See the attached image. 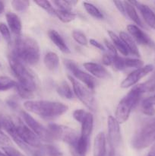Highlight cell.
<instances>
[{"instance_id":"25","label":"cell","mask_w":155,"mask_h":156,"mask_svg":"<svg viewBox=\"0 0 155 156\" xmlns=\"http://www.w3.org/2000/svg\"><path fill=\"white\" fill-rule=\"evenodd\" d=\"M56 91L62 98L65 99H72L74 97V92L71 90L70 85L66 82H62L59 84L56 88Z\"/></svg>"},{"instance_id":"13","label":"cell","mask_w":155,"mask_h":156,"mask_svg":"<svg viewBox=\"0 0 155 156\" xmlns=\"http://www.w3.org/2000/svg\"><path fill=\"white\" fill-rule=\"evenodd\" d=\"M127 30L129 31V34L137 44L144 46H150L153 44L150 38L137 25L129 24L127 26Z\"/></svg>"},{"instance_id":"29","label":"cell","mask_w":155,"mask_h":156,"mask_svg":"<svg viewBox=\"0 0 155 156\" xmlns=\"http://www.w3.org/2000/svg\"><path fill=\"white\" fill-rule=\"evenodd\" d=\"M83 6L86 12L94 18H97V19H102L103 18V13L94 5L84 2H83Z\"/></svg>"},{"instance_id":"7","label":"cell","mask_w":155,"mask_h":156,"mask_svg":"<svg viewBox=\"0 0 155 156\" xmlns=\"http://www.w3.org/2000/svg\"><path fill=\"white\" fill-rule=\"evenodd\" d=\"M155 141V120L144 126L132 140V147L135 149H144Z\"/></svg>"},{"instance_id":"14","label":"cell","mask_w":155,"mask_h":156,"mask_svg":"<svg viewBox=\"0 0 155 156\" xmlns=\"http://www.w3.org/2000/svg\"><path fill=\"white\" fill-rule=\"evenodd\" d=\"M85 69L95 78L98 79H107L109 77V73L103 66L96 62H88L84 63Z\"/></svg>"},{"instance_id":"27","label":"cell","mask_w":155,"mask_h":156,"mask_svg":"<svg viewBox=\"0 0 155 156\" xmlns=\"http://www.w3.org/2000/svg\"><path fill=\"white\" fill-rule=\"evenodd\" d=\"M43 155L44 156H65L56 146L47 144L41 147Z\"/></svg>"},{"instance_id":"46","label":"cell","mask_w":155,"mask_h":156,"mask_svg":"<svg viewBox=\"0 0 155 156\" xmlns=\"http://www.w3.org/2000/svg\"><path fill=\"white\" fill-rule=\"evenodd\" d=\"M146 99H147V101L150 102L151 105H153V106H154L155 105V94L153 96H152V97H150V98H146Z\"/></svg>"},{"instance_id":"28","label":"cell","mask_w":155,"mask_h":156,"mask_svg":"<svg viewBox=\"0 0 155 156\" xmlns=\"http://www.w3.org/2000/svg\"><path fill=\"white\" fill-rule=\"evenodd\" d=\"M17 82L7 76H0V91H5L15 88Z\"/></svg>"},{"instance_id":"33","label":"cell","mask_w":155,"mask_h":156,"mask_svg":"<svg viewBox=\"0 0 155 156\" xmlns=\"http://www.w3.org/2000/svg\"><path fill=\"white\" fill-rule=\"evenodd\" d=\"M78 1H54L53 3L58 7V9H62V10H68L71 11V9L78 4Z\"/></svg>"},{"instance_id":"21","label":"cell","mask_w":155,"mask_h":156,"mask_svg":"<svg viewBox=\"0 0 155 156\" xmlns=\"http://www.w3.org/2000/svg\"><path fill=\"white\" fill-rule=\"evenodd\" d=\"M88 146H89V140L79 137L77 144L75 146L70 147V151L72 156H86L88 152Z\"/></svg>"},{"instance_id":"30","label":"cell","mask_w":155,"mask_h":156,"mask_svg":"<svg viewBox=\"0 0 155 156\" xmlns=\"http://www.w3.org/2000/svg\"><path fill=\"white\" fill-rule=\"evenodd\" d=\"M125 70L127 69H139L144 66V62L139 59H133V58H124Z\"/></svg>"},{"instance_id":"20","label":"cell","mask_w":155,"mask_h":156,"mask_svg":"<svg viewBox=\"0 0 155 156\" xmlns=\"http://www.w3.org/2000/svg\"><path fill=\"white\" fill-rule=\"evenodd\" d=\"M49 37L52 41V42L59 49L60 51L64 53H69L70 50L67 46L66 43L64 41L63 38L62 37L60 34L56 31V30H50L48 32Z\"/></svg>"},{"instance_id":"50","label":"cell","mask_w":155,"mask_h":156,"mask_svg":"<svg viewBox=\"0 0 155 156\" xmlns=\"http://www.w3.org/2000/svg\"><path fill=\"white\" fill-rule=\"evenodd\" d=\"M147 156H155V155H152V154H150V153H149V155H147Z\"/></svg>"},{"instance_id":"4","label":"cell","mask_w":155,"mask_h":156,"mask_svg":"<svg viewBox=\"0 0 155 156\" xmlns=\"http://www.w3.org/2000/svg\"><path fill=\"white\" fill-rule=\"evenodd\" d=\"M9 62L11 69L13 72L15 77L18 79V83L29 91L33 92L36 90V85L34 76L32 74L31 72L22 62L12 54L9 56Z\"/></svg>"},{"instance_id":"41","label":"cell","mask_w":155,"mask_h":156,"mask_svg":"<svg viewBox=\"0 0 155 156\" xmlns=\"http://www.w3.org/2000/svg\"><path fill=\"white\" fill-rule=\"evenodd\" d=\"M2 150L3 152L5 153L7 156H24L21 152L11 146L2 147Z\"/></svg>"},{"instance_id":"36","label":"cell","mask_w":155,"mask_h":156,"mask_svg":"<svg viewBox=\"0 0 155 156\" xmlns=\"http://www.w3.org/2000/svg\"><path fill=\"white\" fill-rule=\"evenodd\" d=\"M34 2L38 6L42 8L43 10H45L48 14L52 15H56V9L52 6L51 3L49 1H35Z\"/></svg>"},{"instance_id":"43","label":"cell","mask_w":155,"mask_h":156,"mask_svg":"<svg viewBox=\"0 0 155 156\" xmlns=\"http://www.w3.org/2000/svg\"><path fill=\"white\" fill-rule=\"evenodd\" d=\"M113 3L115 4V7L117 8V9H118V10L121 12L122 15H123L124 16H126L124 2H121V1H114Z\"/></svg>"},{"instance_id":"16","label":"cell","mask_w":155,"mask_h":156,"mask_svg":"<svg viewBox=\"0 0 155 156\" xmlns=\"http://www.w3.org/2000/svg\"><path fill=\"white\" fill-rule=\"evenodd\" d=\"M5 18L9 30L16 36V37L21 36L22 23L19 17L13 12H8L5 15Z\"/></svg>"},{"instance_id":"11","label":"cell","mask_w":155,"mask_h":156,"mask_svg":"<svg viewBox=\"0 0 155 156\" xmlns=\"http://www.w3.org/2000/svg\"><path fill=\"white\" fill-rule=\"evenodd\" d=\"M153 68L154 67L152 64H148V65L144 66L141 68L134 70L122 82L120 86L122 88H128L129 87L133 86L135 84L138 83L141 79L151 73L153 70Z\"/></svg>"},{"instance_id":"26","label":"cell","mask_w":155,"mask_h":156,"mask_svg":"<svg viewBox=\"0 0 155 156\" xmlns=\"http://www.w3.org/2000/svg\"><path fill=\"white\" fill-rule=\"evenodd\" d=\"M56 15L63 23H68L72 21L76 18V14L71 11L56 9Z\"/></svg>"},{"instance_id":"47","label":"cell","mask_w":155,"mask_h":156,"mask_svg":"<svg viewBox=\"0 0 155 156\" xmlns=\"http://www.w3.org/2000/svg\"><path fill=\"white\" fill-rule=\"evenodd\" d=\"M4 10H5L4 2H3L0 1V15H1V14L3 12H4Z\"/></svg>"},{"instance_id":"10","label":"cell","mask_w":155,"mask_h":156,"mask_svg":"<svg viewBox=\"0 0 155 156\" xmlns=\"http://www.w3.org/2000/svg\"><path fill=\"white\" fill-rule=\"evenodd\" d=\"M16 130L17 133L23 140V142H24L30 147L34 149H40L42 147L41 140H40L39 137L21 120L16 123Z\"/></svg>"},{"instance_id":"31","label":"cell","mask_w":155,"mask_h":156,"mask_svg":"<svg viewBox=\"0 0 155 156\" xmlns=\"http://www.w3.org/2000/svg\"><path fill=\"white\" fill-rule=\"evenodd\" d=\"M138 85L142 93L152 92V91H155V75H153L147 82Z\"/></svg>"},{"instance_id":"32","label":"cell","mask_w":155,"mask_h":156,"mask_svg":"<svg viewBox=\"0 0 155 156\" xmlns=\"http://www.w3.org/2000/svg\"><path fill=\"white\" fill-rule=\"evenodd\" d=\"M12 8L16 12H24L28 9L30 5V2L25 1V0H14L12 2Z\"/></svg>"},{"instance_id":"42","label":"cell","mask_w":155,"mask_h":156,"mask_svg":"<svg viewBox=\"0 0 155 156\" xmlns=\"http://www.w3.org/2000/svg\"><path fill=\"white\" fill-rule=\"evenodd\" d=\"M11 143H11L10 138L5 133L0 124V145L5 147V146H11Z\"/></svg>"},{"instance_id":"18","label":"cell","mask_w":155,"mask_h":156,"mask_svg":"<svg viewBox=\"0 0 155 156\" xmlns=\"http://www.w3.org/2000/svg\"><path fill=\"white\" fill-rule=\"evenodd\" d=\"M119 37L121 38L122 41L124 43L126 49L129 51V54H132L135 56H140L139 50H138L137 44L135 41H134L133 38L130 36L128 33L124 31H121L119 34Z\"/></svg>"},{"instance_id":"39","label":"cell","mask_w":155,"mask_h":156,"mask_svg":"<svg viewBox=\"0 0 155 156\" xmlns=\"http://www.w3.org/2000/svg\"><path fill=\"white\" fill-rule=\"evenodd\" d=\"M104 43L105 45H106V53L109 54L111 57H112L113 59H115L116 56H118V54H117V50L115 49V47H114V45L112 44V43L109 42L107 39H104Z\"/></svg>"},{"instance_id":"22","label":"cell","mask_w":155,"mask_h":156,"mask_svg":"<svg viewBox=\"0 0 155 156\" xmlns=\"http://www.w3.org/2000/svg\"><path fill=\"white\" fill-rule=\"evenodd\" d=\"M43 62L47 69L54 72L58 69L59 65V59L58 55L53 52H48L46 53L43 58Z\"/></svg>"},{"instance_id":"35","label":"cell","mask_w":155,"mask_h":156,"mask_svg":"<svg viewBox=\"0 0 155 156\" xmlns=\"http://www.w3.org/2000/svg\"><path fill=\"white\" fill-rule=\"evenodd\" d=\"M15 88L16 89L18 95H19L20 97L22 98L30 99V98H31L33 97V92H32V91L27 90V88H24L23 86H21V85H19L18 82H17V85H16V86H15Z\"/></svg>"},{"instance_id":"12","label":"cell","mask_w":155,"mask_h":156,"mask_svg":"<svg viewBox=\"0 0 155 156\" xmlns=\"http://www.w3.org/2000/svg\"><path fill=\"white\" fill-rule=\"evenodd\" d=\"M108 139L109 146L115 149L120 142V123L112 116H109L107 119Z\"/></svg>"},{"instance_id":"1","label":"cell","mask_w":155,"mask_h":156,"mask_svg":"<svg viewBox=\"0 0 155 156\" xmlns=\"http://www.w3.org/2000/svg\"><path fill=\"white\" fill-rule=\"evenodd\" d=\"M26 110L40 116L44 120H54L68 111L67 105L57 101L45 100H28L24 102Z\"/></svg>"},{"instance_id":"6","label":"cell","mask_w":155,"mask_h":156,"mask_svg":"<svg viewBox=\"0 0 155 156\" xmlns=\"http://www.w3.org/2000/svg\"><path fill=\"white\" fill-rule=\"evenodd\" d=\"M68 79L71 82L73 92H74V95L78 98V99L89 110L92 111H95V98H94L93 93L91 92V90L87 88L85 85H84L83 84L81 83L79 81H78L77 79H75L70 75H68Z\"/></svg>"},{"instance_id":"5","label":"cell","mask_w":155,"mask_h":156,"mask_svg":"<svg viewBox=\"0 0 155 156\" xmlns=\"http://www.w3.org/2000/svg\"><path fill=\"white\" fill-rule=\"evenodd\" d=\"M48 129L55 140H61L67 143L69 147L75 146L80 137L74 129L62 125L50 123L48 126Z\"/></svg>"},{"instance_id":"23","label":"cell","mask_w":155,"mask_h":156,"mask_svg":"<svg viewBox=\"0 0 155 156\" xmlns=\"http://www.w3.org/2000/svg\"><path fill=\"white\" fill-rule=\"evenodd\" d=\"M124 2L125 9H126V16L129 17L132 21H133L139 27H144L142 21H141L140 17L138 16V12L135 9V5L131 2Z\"/></svg>"},{"instance_id":"37","label":"cell","mask_w":155,"mask_h":156,"mask_svg":"<svg viewBox=\"0 0 155 156\" xmlns=\"http://www.w3.org/2000/svg\"><path fill=\"white\" fill-rule=\"evenodd\" d=\"M141 109L142 112L147 116H154L155 115V108L153 105L148 102L147 99L143 101L141 105Z\"/></svg>"},{"instance_id":"8","label":"cell","mask_w":155,"mask_h":156,"mask_svg":"<svg viewBox=\"0 0 155 156\" xmlns=\"http://www.w3.org/2000/svg\"><path fill=\"white\" fill-rule=\"evenodd\" d=\"M21 115L24 123L39 137L41 141L46 142V143H52L55 140L49 131L48 128L44 127L41 123L36 121L32 116L25 111H21Z\"/></svg>"},{"instance_id":"2","label":"cell","mask_w":155,"mask_h":156,"mask_svg":"<svg viewBox=\"0 0 155 156\" xmlns=\"http://www.w3.org/2000/svg\"><path fill=\"white\" fill-rule=\"evenodd\" d=\"M12 55L24 64L36 65L40 56L38 43L29 37H18L15 39Z\"/></svg>"},{"instance_id":"45","label":"cell","mask_w":155,"mask_h":156,"mask_svg":"<svg viewBox=\"0 0 155 156\" xmlns=\"http://www.w3.org/2000/svg\"><path fill=\"white\" fill-rule=\"evenodd\" d=\"M114 59L112 57H111L109 54L107 53H105L103 56V59H102V62L104 65L106 66H110L112 64V62H113Z\"/></svg>"},{"instance_id":"40","label":"cell","mask_w":155,"mask_h":156,"mask_svg":"<svg viewBox=\"0 0 155 156\" xmlns=\"http://www.w3.org/2000/svg\"><path fill=\"white\" fill-rule=\"evenodd\" d=\"M87 114H88V112H86L84 110L77 109L73 112L72 115L76 121L78 122L79 123H81L85 119V117H86Z\"/></svg>"},{"instance_id":"15","label":"cell","mask_w":155,"mask_h":156,"mask_svg":"<svg viewBox=\"0 0 155 156\" xmlns=\"http://www.w3.org/2000/svg\"><path fill=\"white\" fill-rule=\"evenodd\" d=\"M131 2L138 8L147 25L155 30V13L153 10L147 5L142 4L138 2Z\"/></svg>"},{"instance_id":"24","label":"cell","mask_w":155,"mask_h":156,"mask_svg":"<svg viewBox=\"0 0 155 156\" xmlns=\"http://www.w3.org/2000/svg\"><path fill=\"white\" fill-rule=\"evenodd\" d=\"M108 34H109V37H110L111 41H112V44L115 47V49L117 50H119L124 56H128L129 54V51L126 49L124 43L122 41L121 38L119 37V36H118L116 34L114 33L112 30H108Z\"/></svg>"},{"instance_id":"51","label":"cell","mask_w":155,"mask_h":156,"mask_svg":"<svg viewBox=\"0 0 155 156\" xmlns=\"http://www.w3.org/2000/svg\"><path fill=\"white\" fill-rule=\"evenodd\" d=\"M0 67H1V64H0Z\"/></svg>"},{"instance_id":"49","label":"cell","mask_w":155,"mask_h":156,"mask_svg":"<svg viewBox=\"0 0 155 156\" xmlns=\"http://www.w3.org/2000/svg\"><path fill=\"white\" fill-rule=\"evenodd\" d=\"M0 156H7V155H6L5 153H4L3 152H1V151H0Z\"/></svg>"},{"instance_id":"48","label":"cell","mask_w":155,"mask_h":156,"mask_svg":"<svg viewBox=\"0 0 155 156\" xmlns=\"http://www.w3.org/2000/svg\"><path fill=\"white\" fill-rule=\"evenodd\" d=\"M4 117H5L4 116H3L2 114L1 113H0V123H1V122H2V120H3V118H4Z\"/></svg>"},{"instance_id":"17","label":"cell","mask_w":155,"mask_h":156,"mask_svg":"<svg viewBox=\"0 0 155 156\" xmlns=\"http://www.w3.org/2000/svg\"><path fill=\"white\" fill-rule=\"evenodd\" d=\"M94 156H108L106 136L103 133H99L94 143Z\"/></svg>"},{"instance_id":"19","label":"cell","mask_w":155,"mask_h":156,"mask_svg":"<svg viewBox=\"0 0 155 156\" xmlns=\"http://www.w3.org/2000/svg\"><path fill=\"white\" fill-rule=\"evenodd\" d=\"M81 129L80 136L85 140H89L94 127V117L91 113L88 112L86 117L81 123Z\"/></svg>"},{"instance_id":"3","label":"cell","mask_w":155,"mask_h":156,"mask_svg":"<svg viewBox=\"0 0 155 156\" xmlns=\"http://www.w3.org/2000/svg\"><path fill=\"white\" fill-rule=\"evenodd\" d=\"M142 94L138 85H136L120 101L115 114V118L119 123H123L127 121L132 109L138 104Z\"/></svg>"},{"instance_id":"38","label":"cell","mask_w":155,"mask_h":156,"mask_svg":"<svg viewBox=\"0 0 155 156\" xmlns=\"http://www.w3.org/2000/svg\"><path fill=\"white\" fill-rule=\"evenodd\" d=\"M0 34L6 42L9 43V44L11 43L12 37H11L10 30L5 23H0Z\"/></svg>"},{"instance_id":"34","label":"cell","mask_w":155,"mask_h":156,"mask_svg":"<svg viewBox=\"0 0 155 156\" xmlns=\"http://www.w3.org/2000/svg\"><path fill=\"white\" fill-rule=\"evenodd\" d=\"M72 37L76 42L81 46H87L88 44L87 37L83 32L80 30H74L72 32Z\"/></svg>"},{"instance_id":"9","label":"cell","mask_w":155,"mask_h":156,"mask_svg":"<svg viewBox=\"0 0 155 156\" xmlns=\"http://www.w3.org/2000/svg\"><path fill=\"white\" fill-rule=\"evenodd\" d=\"M64 63H65L66 68L72 74V76H74L75 79L84 84L85 86L89 89H94V88L96 87V81L91 75L82 71L81 69L78 68L75 62L69 60V59H65L64 61Z\"/></svg>"},{"instance_id":"44","label":"cell","mask_w":155,"mask_h":156,"mask_svg":"<svg viewBox=\"0 0 155 156\" xmlns=\"http://www.w3.org/2000/svg\"><path fill=\"white\" fill-rule=\"evenodd\" d=\"M90 44H91L93 47H96V48H97V49H99V50H101V51L104 52L105 50H106V49H105V47H103V45L101 44V43H100L99 41H96V40H94V39L90 40Z\"/></svg>"}]
</instances>
